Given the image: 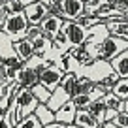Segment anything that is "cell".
Segmentation results:
<instances>
[{
	"label": "cell",
	"instance_id": "cell-7",
	"mask_svg": "<svg viewBox=\"0 0 128 128\" xmlns=\"http://www.w3.org/2000/svg\"><path fill=\"white\" fill-rule=\"evenodd\" d=\"M85 15V0H62V19L76 23Z\"/></svg>",
	"mask_w": 128,
	"mask_h": 128
},
{
	"label": "cell",
	"instance_id": "cell-22",
	"mask_svg": "<svg viewBox=\"0 0 128 128\" xmlns=\"http://www.w3.org/2000/svg\"><path fill=\"white\" fill-rule=\"evenodd\" d=\"M76 83H77V74H64L62 81H60V88L72 98V96H74V88H76Z\"/></svg>",
	"mask_w": 128,
	"mask_h": 128
},
{
	"label": "cell",
	"instance_id": "cell-19",
	"mask_svg": "<svg viewBox=\"0 0 128 128\" xmlns=\"http://www.w3.org/2000/svg\"><path fill=\"white\" fill-rule=\"evenodd\" d=\"M87 111L96 119V122H98V124H104L106 122V111H108V109H106V106H104V102H102V100L92 102V104L88 106Z\"/></svg>",
	"mask_w": 128,
	"mask_h": 128
},
{
	"label": "cell",
	"instance_id": "cell-13",
	"mask_svg": "<svg viewBox=\"0 0 128 128\" xmlns=\"http://www.w3.org/2000/svg\"><path fill=\"white\" fill-rule=\"evenodd\" d=\"M70 56H72L74 60H76L77 64H79L81 68H87V66H90L92 62H94V58H92L90 55H88L87 51V45H79V47H72L68 53Z\"/></svg>",
	"mask_w": 128,
	"mask_h": 128
},
{
	"label": "cell",
	"instance_id": "cell-10",
	"mask_svg": "<svg viewBox=\"0 0 128 128\" xmlns=\"http://www.w3.org/2000/svg\"><path fill=\"white\" fill-rule=\"evenodd\" d=\"M62 24H64V19L55 17V15H47L44 21H42L40 26H42V30H44V36L49 38V40L53 42V38L62 30Z\"/></svg>",
	"mask_w": 128,
	"mask_h": 128
},
{
	"label": "cell",
	"instance_id": "cell-31",
	"mask_svg": "<svg viewBox=\"0 0 128 128\" xmlns=\"http://www.w3.org/2000/svg\"><path fill=\"white\" fill-rule=\"evenodd\" d=\"M40 36H44L42 26H28V30H26V40L34 42V40H38Z\"/></svg>",
	"mask_w": 128,
	"mask_h": 128
},
{
	"label": "cell",
	"instance_id": "cell-11",
	"mask_svg": "<svg viewBox=\"0 0 128 128\" xmlns=\"http://www.w3.org/2000/svg\"><path fill=\"white\" fill-rule=\"evenodd\" d=\"M76 115H77V108L74 106V102L70 100V102H66V104L55 113V120H56V122L66 124V126H70V124H74V120H76Z\"/></svg>",
	"mask_w": 128,
	"mask_h": 128
},
{
	"label": "cell",
	"instance_id": "cell-28",
	"mask_svg": "<svg viewBox=\"0 0 128 128\" xmlns=\"http://www.w3.org/2000/svg\"><path fill=\"white\" fill-rule=\"evenodd\" d=\"M47 2V10L49 15H55L62 19V0H45Z\"/></svg>",
	"mask_w": 128,
	"mask_h": 128
},
{
	"label": "cell",
	"instance_id": "cell-26",
	"mask_svg": "<svg viewBox=\"0 0 128 128\" xmlns=\"http://www.w3.org/2000/svg\"><path fill=\"white\" fill-rule=\"evenodd\" d=\"M113 94H115L119 100L126 102L128 100V79H119V83L113 87Z\"/></svg>",
	"mask_w": 128,
	"mask_h": 128
},
{
	"label": "cell",
	"instance_id": "cell-17",
	"mask_svg": "<svg viewBox=\"0 0 128 128\" xmlns=\"http://www.w3.org/2000/svg\"><path fill=\"white\" fill-rule=\"evenodd\" d=\"M74 124H76L77 128H98V126H102V124L96 122V119L88 111H77Z\"/></svg>",
	"mask_w": 128,
	"mask_h": 128
},
{
	"label": "cell",
	"instance_id": "cell-24",
	"mask_svg": "<svg viewBox=\"0 0 128 128\" xmlns=\"http://www.w3.org/2000/svg\"><path fill=\"white\" fill-rule=\"evenodd\" d=\"M30 92L34 94V98H36V100L40 102V104H44V106L47 104V102H49V98H51V92H49L47 88L44 87V85H40V83H38V85H34V87L30 88Z\"/></svg>",
	"mask_w": 128,
	"mask_h": 128
},
{
	"label": "cell",
	"instance_id": "cell-20",
	"mask_svg": "<svg viewBox=\"0 0 128 128\" xmlns=\"http://www.w3.org/2000/svg\"><path fill=\"white\" fill-rule=\"evenodd\" d=\"M102 102H104L106 109H111V111H117V113H124V102L119 100L113 92H108V94L102 98Z\"/></svg>",
	"mask_w": 128,
	"mask_h": 128
},
{
	"label": "cell",
	"instance_id": "cell-1",
	"mask_svg": "<svg viewBox=\"0 0 128 128\" xmlns=\"http://www.w3.org/2000/svg\"><path fill=\"white\" fill-rule=\"evenodd\" d=\"M28 21L24 17V13H6L4 17V24H2V34L8 38L12 44L26 38V30H28Z\"/></svg>",
	"mask_w": 128,
	"mask_h": 128
},
{
	"label": "cell",
	"instance_id": "cell-3",
	"mask_svg": "<svg viewBox=\"0 0 128 128\" xmlns=\"http://www.w3.org/2000/svg\"><path fill=\"white\" fill-rule=\"evenodd\" d=\"M111 72H113V68H111L109 62H106V60H94L90 66L81 68V72H79L77 77H87L88 81H92L94 85H98L100 81H104Z\"/></svg>",
	"mask_w": 128,
	"mask_h": 128
},
{
	"label": "cell",
	"instance_id": "cell-14",
	"mask_svg": "<svg viewBox=\"0 0 128 128\" xmlns=\"http://www.w3.org/2000/svg\"><path fill=\"white\" fill-rule=\"evenodd\" d=\"M109 64H111L113 72H115L120 79H128V51H124V53H120L119 56H115Z\"/></svg>",
	"mask_w": 128,
	"mask_h": 128
},
{
	"label": "cell",
	"instance_id": "cell-34",
	"mask_svg": "<svg viewBox=\"0 0 128 128\" xmlns=\"http://www.w3.org/2000/svg\"><path fill=\"white\" fill-rule=\"evenodd\" d=\"M45 128H68V126H66V124H62V122H56V120H55L53 124H49V126H45Z\"/></svg>",
	"mask_w": 128,
	"mask_h": 128
},
{
	"label": "cell",
	"instance_id": "cell-27",
	"mask_svg": "<svg viewBox=\"0 0 128 128\" xmlns=\"http://www.w3.org/2000/svg\"><path fill=\"white\" fill-rule=\"evenodd\" d=\"M76 23L79 24L81 28H85V30H88V28L96 26V24H100V21L96 19L94 15H87V13H85V15H83V17H79V19H77Z\"/></svg>",
	"mask_w": 128,
	"mask_h": 128
},
{
	"label": "cell",
	"instance_id": "cell-15",
	"mask_svg": "<svg viewBox=\"0 0 128 128\" xmlns=\"http://www.w3.org/2000/svg\"><path fill=\"white\" fill-rule=\"evenodd\" d=\"M106 38H109L108 26H106L104 23H100V24H96V26H92V28L87 30V42H85V44H100Z\"/></svg>",
	"mask_w": 128,
	"mask_h": 128
},
{
	"label": "cell",
	"instance_id": "cell-23",
	"mask_svg": "<svg viewBox=\"0 0 128 128\" xmlns=\"http://www.w3.org/2000/svg\"><path fill=\"white\" fill-rule=\"evenodd\" d=\"M32 0H8L6 2V12L8 13H24V8Z\"/></svg>",
	"mask_w": 128,
	"mask_h": 128
},
{
	"label": "cell",
	"instance_id": "cell-4",
	"mask_svg": "<svg viewBox=\"0 0 128 128\" xmlns=\"http://www.w3.org/2000/svg\"><path fill=\"white\" fill-rule=\"evenodd\" d=\"M47 15H49V10H47V2L45 0H40V2L32 0L30 4L24 8V17H26L30 26H40L42 21Z\"/></svg>",
	"mask_w": 128,
	"mask_h": 128
},
{
	"label": "cell",
	"instance_id": "cell-18",
	"mask_svg": "<svg viewBox=\"0 0 128 128\" xmlns=\"http://www.w3.org/2000/svg\"><path fill=\"white\" fill-rule=\"evenodd\" d=\"M34 115L38 117V120L42 122V126H44V128L55 122V113H53L51 109L47 108V106H44V104H40V106H38V109L34 111Z\"/></svg>",
	"mask_w": 128,
	"mask_h": 128
},
{
	"label": "cell",
	"instance_id": "cell-2",
	"mask_svg": "<svg viewBox=\"0 0 128 128\" xmlns=\"http://www.w3.org/2000/svg\"><path fill=\"white\" fill-rule=\"evenodd\" d=\"M15 104H17V108H15V119H13V126H17V124H19L23 119H26L28 115H34V111L38 109L40 102L34 98V94H32L28 88L17 87Z\"/></svg>",
	"mask_w": 128,
	"mask_h": 128
},
{
	"label": "cell",
	"instance_id": "cell-16",
	"mask_svg": "<svg viewBox=\"0 0 128 128\" xmlns=\"http://www.w3.org/2000/svg\"><path fill=\"white\" fill-rule=\"evenodd\" d=\"M70 100H72V98H70V96H68L66 92L62 90V88L58 87V88H56V90L51 94V98H49V102H47L45 106H47V108L51 109L53 113H56V111H58V109L62 108L64 104H66V102H70Z\"/></svg>",
	"mask_w": 128,
	"mask_h": 128
},
{
	"label": "cell",
	"instance_id": "cell-12",
	"mask_svg": "<svg viewBox=\"0 0 128 128\" xmlns=\"http://www.w3.org/2000/svg\"><path fill=\"white\" fill-rule=\"evenodd\" d=\"M104 24L108 26L109 36H115V38H120V40L128 42V21L126 19H113V21L104 23Z\"/></svg>",
	"mask_w": 128,
	"mask_h": 128
},
{
	"label": "cell",
	"instance_id": "cell-37",
	"mask_svg": "<svg viewBox=\"0 0 128 128\" xmlns=\"http://www.w3.org/2000/svg\"><path fill=\"white\" fill-rule=\"evenodd\" d=\"M0 115H2V113H0Z\"/></svg>",
	"mask_w": 128,
	"mask_h": 128
},
{
	"label": "cell",
	"instance_id": "cell-33",
	"mask_svg": "<svg viewBox=\"0 0 128 128\" xmlns=\"http://www.w3.org/2000/svg\"><path fill=\"white\" fill-rule=\"evenodd\" d=\"M0 128H15V126H13V122H12V119H10L6 113L0 115Z\"/></svg>",
	"mask_w": 128,
	"mask_h": 128
},
{
	"label": "cell",
	"instance_id": "cell-29",
	"mask_svg": "<svg viewBox=\"0 0 128 128\" xmlns=\"http://www.w3.org/2000/svg\"><path fill=\"white\" fill-rule=\"evenodd\" d=\"M15 128H44V126H42V122L38 120L36 115H28L26 119H23Z\"/></svg>",
	"mask_w": 128,
	"mask_h": 128
},
{
	"label": "cell",
	"instance_id": "cell-21",
	"mask_svg": "<svg viewBox=\"0 0 128 128\" xmlns=\"http://www.w3.org/2000/svg\"><path fill=\"white\" fill-rule=\"evenodd\" d=\"M92 88H94V83H92V81H88L87 77H77L76 88H74V96H88L92 92Z\"/></svg>",
	"mask_w": 128,
	"mask_h": 128
},
{
	"label": "cell",
	"instance_id": "cell-9",
	"mask_svg": "<svg viewBox=\"0 0 128 128\" xmlns=\"http://www.w3.org/2000/svg\"><path fill=\"white\" fill-rule=\"evenodd\" d=\"M15 83H17V87H21V88H28V90H30L34 85L40 83V79H38V74L34 72V70H32L28 64H24L23 70L17 74Z\"/></svg>",
	"mask_w": 128,
	"mask_h": 128
},
{
	"label": "cell",
	"instance_id": "cell-32",
	"mask_svg": "<svg viewBox=\"0 0 128 128\" xmlns=\"http://www.w3.org/2000/svg\"><path fill=\"white\" fill-rule=\"evenodd\" d=\"M111 122L115 124V126H119V128H128V113H126V111H124V113H119V115H117Z\"/></svg>",
	"mask_w": 128,
	"mask_h": 128
},
{
	"label": "cell",
	"instance_id": "cell-38",
	"mask_svg": "<svg viewBox=\"0 0 128 128\" xmlns=\"http://www.w3.org/2000/svg\"><path fill=\"white\" fill-rule=\"evenodd\" d=\"M0 62H2V60H0Z\"/></svg>",
	"mask_w": 128,
	"mask_h": 128
},
{
	"label": "cell",
	"instance_id": "cell-25",
	"mask_svg": "<svg viewBox=\"0 0 128 128\" xmlns=\"http://www.w3.org/2000/svg\"><path fill=\"white\" fill-rule=\"evenodd\" d=\"M119 79H120V77L117 76L115 72H111V74H109V76L106 77L104 81H100V83H98V87H100L102 90H104L106 94H108V92H113V87H115V85L119 83Z\"/></svg>",
	"mask_w": 128,
	"mask_h": 128
},
{
	"label": "cell",
	"instance_id": "cell-35",
	"mask_svg": "<svg viewBox=\"0 0 128 128\" xmlns=\"http://www.w3.org/2000/svg\"><path fill=\"white\" fill-rule=\"evenodd\" d=\"M102 128H119V126H115L113 122H106V124H102Z\"/></svg>",
	"mask_w": 128,
	"mask_h": 128
},
{
	"label": "cell",
	"instance_id": "cell-36",
	"mask_svg": "<svg viewBox=\"0 0 128 128\" xmlns=\"http://www.w3.org/2000/svg\"><path fill=\"white\" fill-rule=\"evenodd\" d=\"M124 111H126V113H128V100H126V102H124Z\"/></svg>",
	"mask_w": 128,
	"mask_h": 128
},
{
	"label": "cell",
	"instance_id": "cell-6",
	"mask_svg": "<svg viewBox=\"0 0 128 128\" xmlns=\"http://www.w3.org/2000/svg\"><path fill=\"white\" fill-rule=\"evenodd\" d=\"M62 77H64V74L58 70V66H56V64H53V66L45 68L44 72L40 74V85H44V87L53 94V92H55L56 88L60 87V81H62Z\"/></svg>",
	"mask_w": 128,
	"mask_h": 128
},
{
	"label": "cell",
	"instance_id": "cell-30",
	"mask_svg": "<svg viewBox=\"0 0 128 128\" xmlns=\"http://www.w3.org/2000/svg\"><path fill=\"white\" fill-rule=\"evenodd\" d=\"M104 0H85V13L87 15H94L98 12V8L102 6Z\"/></svg>",
	"mask_w": 128,
	"mask_h": 128
},
{
	"label": "cell",
	"instance_id": "cell-8",
	"mask_svg": "<svg viewBox=\"0 0 128 128\" xmlns=\"http://www.w3.org/2000/svg\"><path fill=\"white\" fill-rule=\"evenodd\" d=\"M13 55H15L23 64H28L32 58H34V45H32V42L26 40V38L15 42V44H13Z\"/></svg>",
	"mask_w": 128,
	"mask_h": 128
},
{
	"label": "cell",
	"instance_id": "cell-5",
	"mask_svg": "<svg viewBox=\"0 0 128 128\" xmlns=\"http://www.w3.org/2000/svg\"><path fill=\"white\" fill-rule=\"evenodd\" d=\"M62 34L66 36V40H68V44L72 45V47L85 45V42H87V30H85V28H81L79 24L74 23V21H64V24H62Z\"/></svg>",
	"mask_w": 128,
	"mask_h": 128
}]
</instances>
